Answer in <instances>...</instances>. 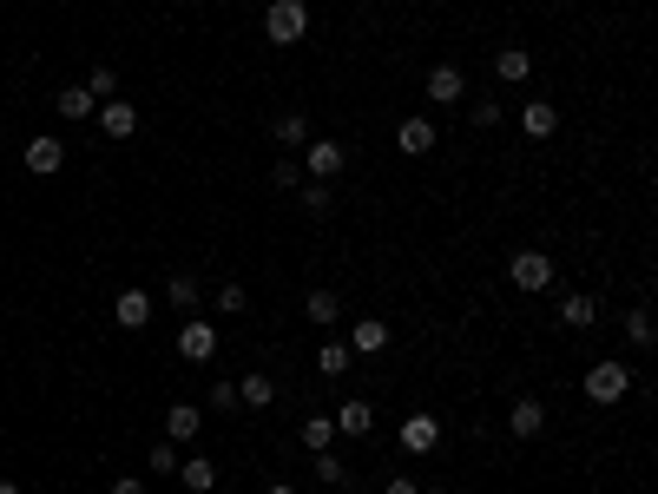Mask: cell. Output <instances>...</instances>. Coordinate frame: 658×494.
Here are the masks:
<instances>
[{
	"mask_svg": "<svg viewBox=\"0 0 658 494\" xmlns=\"http://www.w3.org/2000/svg\"><path fill=\"white\" fill-rule=\"evenodd\" d=\"M586 396H593L599 409H619V402L632 396V363L626 356H599V363L586 369Z\"/></svg>",
	"mask_w": 658,
	"mask_h": 494,
	"instance_id": "1",
	"label": "cell"
},
{
	"mask_svg": "<svg viewBox=\"0 0 658 494\" xmlns=\"http://www.w3.org/2000/svg\"><path fill=\"white\" fill-rule=\"evenodd\" d=\"M310 33V0H270L264 7V40L270 47H303Z\"/></svg>",
	"mask_w": 658,
	"mask_h": 494,
	"instance_id": "2",
	"label": "cell"
},
{
	"mask_svg": "<svg viewBox=\"0 0 658 494\" xmlns=\"http://www.w3.org/2000/svg\"><path fill=\"white\" fill-rule=\"evenodd\" d=\"M395 442H402V455H435L441 448V415L435 409H408L402 429H395Z\"/></svg>",
	"mask_w": 658,
	"mask_h": 494,
	"instance_id": "3",
	"label": "cell"
},
{
	"mask_svg": "<svg viewBox=\"0 0 658 494\" xmlns=\"http://www.w3.org/2000/svg\"><path fill=\"white\" fill-rule=\"evenodd\" d=\"M507 284L527 290V297H533V290H547L553 284V257L547 251H514V257H507Z\"/></svg>",
	"mask_w": 658,
	"mask_h": 494,
	"instance_id": "4",
	"label": "cell"
},
{
	"mask_svg": "<svg viewBox=\"0 0 658 494\" xmlns=\"http://www.w3.org/2000/svg\"><path fill=\"white\" fill-rule=\"evenodd\" d=\"M435 145H441V132H435L428 112H408L402 126H395V152H402V159H428Z\"/></svg>",
	"mask_w": 658,
	"mask_h": 494,
	"instance_id": "5",
	"label": "cell"
},
{
	"mask_svg": "<svg viewBox=\"0 0 658 494\" xmlns=\"http://www.w3.org/2000/svg\"><path fill=\"white\" fill-rule=\"evenodd\" d=\"M178 356H185V363H211V356H218V323H211V317H185V330H178Z\"/></svg>",
	"mask_w": 658,
	"mask_h": 494,
	"instance_id": "6",
	"label": "cell"
},
{
	"mask_svg": "<svg viewBox=\"0 0 658 494\" xmlns=\"http://www.w3.org/2000/svg\"><path fill=\"white\" fill-rule=\"evenodd\" d=\"M20 165H27L33 178H53L66 165V139H53V132H40V139H27V152H20Z\"/></svg>",
	"mask_w": 658,
	"mask_h": 494,
	"instance_id": "7",
	"label": "cell"
},
{
	"mask_svg": "<svg viewBox=\"0 0 658 494\" xmlns=\"http://www.w3.org/2000/svg\"><path fill=\"white\" fill-rule=\"evenodd\" d=\"M343 165H349V152H343L336 139H310V145H303V172H310V178H323V185H329L336 172H343Z\"/></svg>",
	"mask_w": 658,
	"mask_h": 494,
	"instance_id": "8",
	"label": "cell"
},
{
	"mask_svg": "<svg viewBox=\"0 0 658 494\" xmlns=\"http://www.w3.org/2000/svg\"><path fill=\"white\" fill-rule=\"evenodd\" d=\"M422 93H428V106H461V99H468V80H461V66H448V60H441L435 73H428V86H422Z\"/></svg>",
	"mask_w": 658,
	"mask_h": 494,
	"instance_id": "9",
	"label": "cell"
},
{
	"mask_svg": "<svg viewBox=\"0 0 658 494\" xmlns=\"http://www.w3.org/2000/svg\"><path fill=\"white\" fill-rule=\"evenodd\" d=\"M99 132L106 139H132L139 132V106L132 99H99Z\"/></svg>",
	"mask_w": 658,
	"mask_h": 494,
	"instance_id": "10",
	"label": "cell"
},
{
	"mask_svg": "<svg viewBox=\"0 0 658 494\" xmlns=\"http://www.w3.org/2000/svg\"><path fill=\"white\" fill-rule=\"evenodd\" d=\"M329 422H336V435H349V442H362V435L376 429V409H369L362 396H349V402H336V415H329Z\"/></svg>",
	"mask_w": 658,
	"mask_h": 494,
	"instance_id": "11",
	"label": "cell"
},
{
	"mask_svg": "<svg viewBox=\"0 0 658 494\" xmlns=\"http://www.w3.org/2000/svg\"><path fill=\"white\" fill-rule=\"evenodd\" d=\"M507 429H514V442H533V435L547 429V402H540V396H520L514 409H507Z\"/></svg>",
	"mask_w": 658,
	"mask_h": 494,
	"instance_id": "12",
	"label": "cell"
},
{
	"mask_svg": "<svg viewBox=\"0 0 658 494\" xmlns=\"http://www.w3.org/2000/svg\"><path fill=\"white\" fill-rule=\"evenodd\" d=\"M520 132H527V139H553V132H560V106H553V99H527V106H520Z\"/></svg>",
	"mask_w": 658,
	"mask_h": 494,
	"instance_id": "13",
	"label": "cell"
},
{
	"mask_svg": "<svg viewBox=\"0 0 658 494\" xmlns=\"http://www.w3.org/2000/svg\"><path fill=\"white\" fill-rule=\"evenodd\" d=\"M112 323H119V330H145V323H152V297H145V290H119V297H112Z\"/></svg>",
	"mask_w": 658,
	"mask_h": 494,
	"instance_id": "14",
	"label": "cell"
},
{
	"mask_svg": "<svg viewBox=\"0 0 658 494\" xmlns=\"http://www.w3.org/2000/svg\"><path fill=\"white\" fill-rule=\"evenodd\" d=\"M198 429H204L198 402H172V409H165V442H198Z\"/></svg>",
	"mask_w": 658,
	"mask_h": 494,
	"instance_id": "15",
	"label": "cell"
},
{
	"mask_svg": "<svg viewBox=\"0 0 658 494\" xmlns=\"http://www.w3.org/2000/svg\"><path fill=\"white\" fill-rule=\"evenodd\" d=\"M343 343L356 356H382V350H389V323H382V317H356V330H349Z\"/></svg>",
	"mask_w": 658,
	"mask_h": 494,
	"instance_id": "16",
	"label": "cell"
},
{
	"mask_svg": "<svg viewBox=\"0 0 658 494\" xmlns=\"http://www.w3.org/2000/svg\"><path fill=\"white\" fill-rule=\"evenodd\" d=\"M494 80H501V86H527L533 80V53L527 47H501V53H494Z\"/></svg>",
	"mask_w": 658,
	"mask_h": 494,
	"instance_id": "17",
	"label": "cell"
},
{
	"mask_svg": "<svg viewBox=\"0 0 658 494\" xmlns=\"http://www.w3.org/2000/svg\"><path fill=\"white\" fill-rule=\"evenodd\" d=\"M349 363H356V350H349L343 336L316 343V376H329V383H336V376H349Z\"/></svg>",
	"mask_w": 658,
	"mask_h": 494,
	"instance_id": "18",
	"label": "cell"
},
{
	"mask_svg": "<svg viewBox=\"0 0 658 494\" xmlns=\"http://www.w3.org/2000/svg\"><path fill=\"white\" fill-rule=\"evenodd\" d=\"M303 317H310L316 330H336V323H343V297H336V290H310V297H303Z\"/></svg>",
	"mask_w": 658,
	"mask_h": 494,
	"instance_id": "19",
	"label": "cell"
},
{
	"mask_svg": "<svg viewBox=\"0 0 658 494\" xmlns=\"http://www.w3.org/2000/svg\"><path fill=\"white\" fill-rule=\"evenodd\" d=\"M178 481H185V494H211V488H218V462L185 455V462H178Z\"/></svg>",
	"mask_w": 658,
	"mask_h": 494,
	"instance_id": "20",
	"label": "cell"
},
{
	"mask_svg": "<svg viewBox=\"0 0 658 494\" xmlns=\"http://www.w3.org/2000/svg\"><path fill=\"white\" fill-rule=\"evenodd\" d=\"M237 402H244V409H270V402H277V376H264V369H251V376L237 383Z\"/></svg>",
	"mask_w": 658,
	"mask_h": 494,
	"instance_id": "21",
	"label": "cell"
},
{
	"mask_svg": "<svg viewBox=\"0 0 658 494\" xmlns=\"http://www.w3.org/2000/svg\"><path fill=\"white\" fill-rule=\"evenodd\" d=\"M53 106H60V119H93L99 99L86 93V80H79V86H60V93H53Z\"/></svg>",
	"mask_w": 658,
	"mask_h": 494,
	"instance_id": "22",
	"label": "cell"
},
{
	"mask_svg": "<svg viewBox=\"0 0 658 494\" xmlns=\"http://www.w3.org/2000/svg\"><path fill=\"white\" fill-rule=\"evenodd\" d=\"M310 139H316V132H310L303 112H283V119H277V145H283V152H303Z\"/></svg>",
	"mask_w": 658,
	"mask_h": 494,
	"instance_id": "23",
	"label": "cell"
},
{
	"mask_svg": "<svg viewBox=\"0 0 658 494\" xmlns=\"http://www.w3.org/2000/svg\"><path fill=\"white\" fill-rule=\"evenodd\" d=\"M316 475H323L329 488H356V468H349L336 448H323V455H316Z\"/></svg>",
	"mask_w": 658,
	"mask_h": 494,
	"instance_id": "24",
	"label": "cell"
},
{
	"mask_svg": "<svg viewBox=\"0 0 658 494\" xmlns=\"http://www.w3.org/2000/svg\"><path fill=\"white\" fill-rule=\"evenodd\" d=\"M560 323H566V330H593V323H599V303L593 297H566L560 303Z\"/></svg>",
	"mask_w": 658,
	"mask_h": 494,
	"instance_id": "25",
	"label": "cell"
},
{
	"mask_svg": "<svg viewBox=\"0 0 658 494\" xmlns=\"http://www.w3.org/2000/svg\"><path fill=\"white\" fill-rule=\"evenodd\" d=\"M303 448H310V455L336 448V422H329V415H303Z\"/></svg>",
	"mask_w": 658,
	"mask_h": 494,
	"instance_id": "26",
	"label": "cell"
},
{
	"mask_svg": "<svg viewBox=\"0 0 658 494\" xmlns=\"http://www.w3.org/2000/svg\"><path fill=\"white\" fill-rule=\"evenodd\" d=\"M165 297H172L178 310H185V317H198V277H191V271H172V284H165Z\"/></svg>",
	"mask_w": 658,
	"mask_h": 494,
	"instance_id": "27",
	"label": "cell"
},
{
	"mask_svg": "<svg viewBox=\"0 0 658 494\" xmlns=\"http://www.w3.org/2000/svg\"><path fill=\"white\" fill-rule=\"evenodd\" d=\"M626 343L632 350H652V310H639V303L626 310Z\"/></svg>",
	"mask_w": 658,
	"mask_h": 494,
	"instance_id": "28",
	"label": "cell"
},
{
	"mask_svg": "<svg viewBox=\"0 0 658 494\" xmlns=\"http://www.w3.org/2000/svg\"><path fill=\"white\" fill-rule=\"evenodd\" d=\"M270 185H277V192H297V185H303V165H297V152H283V159L270 165Z\"/></svg>",
	"mask_w": 658,
	"mask_h": 494,
	"instance_id": "29",
	"label": "cell"
},
{
	"mask_svg": "<svg viewBox=\"0 0 658 494\" xmlns=\"http://www.w3.org/2000/svg\"><path fill=\"white\" fill-rule=\"evenodd\" d=\"M211 310H218V317H244V310H251V290H244V284H224Z\"/></svg>",
	"mask_w": 658,
	"mask_h": 494,
	"instance_id": "30",
	"label": "cell"
},
{
	"mask_svg": "<svg viewBox=\"0 0 658 494\" xmlns=\"http://www.w3.org/2000/svg\"><path fill=\"white\" fill-rule=\"evenodd\" d=\"M178 462H185V455H178V442H158L152 455H145V475H178Z\"/></svg>",
	"mask_w": 658,
	"mask_h": 494,
	"instance_id": "31",
	"label": "cell"
},
{
	"mask_svg": "<svg viewBox=\"0 0 658 494\" xmlns=\"http://www.w3.org/2000/svg\"><path fill=\"white\" fill-rule=\"evenodd\" d=\"M329 205H336V192H329L323 178H310V185H303V211H310V218H323Z\"/></svg>",
	"mask_w": 658,
	"mask_h": 494,
	"instance_id": "32",
	"label": "cell"
},
{
	"mask_svg": "<svg viewBox=\"0 0 658 494\" xmlns=\"http://www.w3.org/2000/svg\"><path fill=\"white\" fill-rule=\"evenodd\" d=\"M468 119H474L481 132H494V126L507 119V112H501V99H474V106H468Z\"/></svg>",
	"mask_w": 658,
	"mask_h": 494,
	"instance_id": "33",
	"label": "cell"
},
{
	"mask_svg": "<svg viewBox=\"0 0 658 494\" xmlns=\"http://www.w3.org/2000/svg\"><path fill=\"white\" fill-rule=\"evenodd\" d=\"M86 93H93V99H112V93H119V73H112V66H93V80H86Z\"/></svg>",
	"mask_w": 658,
	"mask_h": 494,
	"instance_id": "34",
	"label": "cell"
},
{
	"mask_svg": "<svg viewBox=\"0 0 658 494\" xmlns=\"http://www.w3.org/2000/svg\"><path fill=\"white\" fill-rule=\"evenodd\" d=\"M204 402H211V409H237V383H211V396H204Z\"/></svg>",
	"mask_w": 658,
	"mask_h": 494,
	"instance_id": "35",
	"label": "cell"
},
{
	"mask_svg": "<svg viewBox=\"0 0 658 494\" xmlns=\"http://www.w3.org/2000/svg\"><path fill=\"white\" fill-rule=\"evenodd\" d=\"M382 494H422V488H415L408 475H389V481H382Z\"/></svg>",
	"mask_w": 658,
	"mask_h": 494,
	"instance_id": "36",
	"label": "cell"
},
{
	"mask_svg": "<svg viewBox=\"0 0 658 494\" xmlns=\"http://www.w3.org/2000/svg\"><path fill=\"white\" fill-rule=\"evenodd\" d=\"M112 494H145V481L139 475H119V481H112Z\"/></svg>",
	"mask_w": 658,
	"mask_h": 494,
	"instance_id": "37",
	"label": "cell"
},
{
	"mask_svg": "<svg viewBox=\"0 0 658 494\" xmlns=\"http://www.w3.org/2000/svg\"><path fill=\"white\" fill-rule=\"evenodd\" d=\"M0 494H27V488H20V481H14V475H0Z\"/></svg>",
	"mask_w": 658,
	"mask_h": 494,
	"instance_id": "38",
	"label": "cell"
},
{
	"mask_svg": "<svg viewBox=\"0 0 658 494\" xmlns=\"http://www.w3.org/2000/svg\"><path fill=\"white\" fill-rule=\"evenodd\" d=\"M264 494H297V488H290V481H270V488Z\"/></svg>",
	"mask_w": 658,
	"mask_h": 494,
	"instance_id": "39",
	"label": "cell"
},
{
	"mask_svg": "<svg viewBox=\"0 0 658 494\" xmlns=\"http://www.w3.org/2000/svg\"><path fill=\"white\" fill-rule=\"evenodd\" d=\"M422 494H455V488H422Z\"/></svg>",
	"mask_w": 658,
	"mask_h": 494,
	"instance_id": "40",
	"label": "cell"
}]
</instances>
